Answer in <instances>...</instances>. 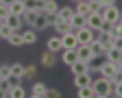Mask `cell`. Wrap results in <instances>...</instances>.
Instances as JSON below:
<instances>
[{"instance_id": "cell-7", "label": "cell", "mask_w": 122, "mask_h": 98, "mask_svg": "<svg viewBox=\"0 0 122 98\" xmlns=\"http://www.w3.org/2000/svg\"><path fill=\"white\" fill-rule=\"evenodd\" d=\"M48 26H50V22H48V15H46L44 11H39V13H37V18H35V22H33V26H30V28H35V31L39 33V31H46Z\"/></svg>"}, {"instance_id": "cell-32", "label": "cell", "mask_w": 122, "mask_h": 98, "mask_svg": "<svg viewBox=\"0 0 122 98\" xmlns=\"http://www.w3.org/2000/svg\"><path fill=\"white\" fill-rule=\"evenodd\" d=\"M37 74V68L35 65H24V72H22V78H33Z\"/></svg>"}, {"instance_id": "cell-1", "label": "cell", "mask_w": 122, "mask_h": 98, "mask_svg": "<svg viewBox=\"0 0 122 98\" xmlns=\"http://www.w3.org/2000/svg\"><path fill=\"white\" fill-rule=\"evenodd\" d=\"M109 89H111V81L98 74V78H92V92L94 98H109Z\"/></svg>"}, {"instance_id": "cell-23", "label": "cell", "mask_w": 122, "mask_h": 98, "mask_svg": "<svg viewBox=\"0 0 122 98\" xmlns=\"http://www.w3.org/2000/svg\"><path fill=\"white\" fill-rule=\"evenodd\" d=\"M57 15H59L61 20H68L70 22V18L74 15V7H59L57 9Z\"/></svg>"}, {"instance_id": "cell-27", "label": "cell", "mask_w": 122, "mask_h": 98, "mask_svg": "<svg viewBox=\"0 0 122 98\" xmlns=\"http://www.w3.org/2000/svg\"><path fill=\"white\" fill-rule=\"evenodd\" d=\"M89 50H92V55H105V48H102V44L98 39H92L89 41Z\"/></svg>"}, {"instance_id": "cell-37", "label": "cell", "mask_w": 122, "mask_h": 98, "mask_svg": "<svg viewBox=\"0 0 122 98\" xmlns=\"http://www.w3.org/2000/svg\"><path fill=\"white\" fill-rule=\"evenodd\" d=\"M46 96H50V98H59V96H61V92H59V89H55V87H50L48 92H46Z\"/></svg>"}, {"instance_id": "cell-5", "label": "cell", "mask_w": 122, "mask_h": 98, "mask_svg": "<svg viewBox=\"0 0 122 98\" xmlns=\"http://www.w3.org/2000/svg\"><path fill=\"white\" fill-rule=\"evenodd\" d=\"M102 13L100 11H92L89 15H87V18H85V26H89L92 31H98L100 26H102Z\"/></svg>"}, {"instance_id": "cell-40", "label": "cell", "mask_w": 122, "mask_h": 98, "mask_svg": "<svg viewBox=\"0 0 122 98\" xmlns=\"http://www.w3.org/2000/svg\"><path fill=\"white\" fill-rule=\"evenodd\" d=\"M70 2H74V5H76V2H79V0H70Z\"/></svg>"}, {"instance_id": "cell-14", "label": "cell", "mask_w": 122, "mask_h": 98, "mask_svg": "<svg viewBox=\"0 0 122 98\" xmlns=\"http://www.w3.org/2000/svg\"><path fill=\"white\" fill-rule=\"evenodd\" d=\"M74 13H79V15H83V18H87V15L92 13L89 2H87V0H79V2L74 5Z\"/></svg>"}, {"instance_id": "cell-4", "label": "cell", "mask_w": 122, "mask_h": 98, "mask_svg": "<svg viewBox=\"0 0 122 98\" xmlns=\"http://www.w3.org/2000/svg\"><path fill=\"white\" fill-rule=\"evenodd\" d=\"M74 35H76V41L79 44H89L94 39V31L89 26H81V28H74Z\"/></svg>"}, {"instance_id": "cell-24", "label": "cell", "mask_w": 122, "mask_h": 98, "mask_svg": "<svg viewBox=\"0 0 122 98\" xmlns=\"http://www.w3.org/2000/svg\"><path fill=\"white\" fill-rule=\"evenodd\" d=\"M57 9H59V2H57V0H46V2H44V13L46 15H55Z\"/></svg>"}, {"instance_id": "cell-35", "label": "cell", "mask_w": 122, "mask_h": 98, "mask_svg": "<svg viewBox=\"0 0 122 98\" xmlns=\"http://www.w3.org/2000/svg\"><path fill=\"white\" fill-rule=\"evenodd\" d=\"M7 81H9V85L13 87V85H20V83H22V76H15V74H9V76H7Z\"/></svg>"}, {"instance_id": "cell-15", "label": "cell", "mask_w": 122, "mask_h": 98, "mask_svg": "<svg viewBox=\"0 0 122 98\" xmlns=\"http://www.w3.org/2000/svg\"><path fill=\"white\" fill-rule=\"evenodd\" d=\"M109 81H111L109 96H116V98H120V96H122V78H120V76H116V78H109Z\"/></svg>"}, {"instance_id": "cell-39", "label": "cell", "mask_w": 122, "mask_h": 98, "mask_svg": "<svg viewBox=\"0 0 122 98\" xmlns=\"http://www.w3.org/2000/svg\"><path fill=\"white\" fill-rule=\"evenodd\" d=\"M0 2H2V5H7V7H9L11 2H15V0H0Z\"/></svg>"}, {"instance_id": "cell-3", "label": "cell", "mask_w": 122, "mask_h": 98, "mask_svg": "<svg viewBox=\"0 0 122 98\" xmlns=\"http://www.w3.org/2000/svg\"><path fill=\"white\" fill-rule=\"evenodd\" d=\"M100 13H102V20L109 22V24H116V22L122 20V18H120V7H118V5L105 7V9H100Z\"/></svg>"}, {"instance_id": "cell-43", "label": "cell", "mask_w": 122, "mask_h": 98, "mask_svg": "<svg viewBox=\"0 0 122 98\" xmlns=\"http://www.w3.org/2000/svg\"><path fill=\"white\" fill-rule=\"evenodd\" d=\"M87 2H89V0H87Z\"/></svg>"}, {"instance_id": "cell-10", "label": "cell", "mask_w": 122, "mask_h": 98, "mask_svg": "<svg viewBox=\"0 0 122 98\" xmlns=\"http://www.w3.org/2000/svg\"><path fill=\"white\" fill-rule=\"evenodd\" d=\"M55 31H57V35H66V33H70V31H74L72 26H70V22L68 20H61L59 15H57V20H55Z\"/></svg>"}, {"instance_id": "cell-20", "label": "cell", "mask_w": 122, "mask_h": 98, "mask_svg": "<svg viewBox=\"0 0 122 98\" xmlns=\"http://www.w3.org/2000/svg\"><path fill=\"white\" fill-rule=\"evenodd\" d=\"M20 35H22V41H24V44H35V41H37V31H35V28H28V31L20 33Z\"/></svg>"}, {"instance_id": "cell-2", "label": "cell", "mask_w": 122, "mask_h": 98, "mask_svg": "<svg viewBox=\"0 0 122 98\" xmlns=\"http://www.w3.org/2000/svg\"><path fill=\"white\" fill-rule=\"evenodd\" d=\"M96 74H100V76H105V78H116V76L122 78V63H113V61H107V59H105V63L98 68Z\"/></svg>"}, {"instance_id": "cell-17", "label": "cell", "mask_w": 122, "mask_h": 98, "mask_svg": "<svg viewBox=\"0 0 122 98\" xmlns=\"http://www.w3.org/2000/svg\"><path fill=\"white\" fill-rule=\"evenodd\" d=\"M76 59H79V57H76V50H68V48L61 50V61H63L66 65H72Z\"/></svg>"}, {"instance_id": "cell-21", "label": "cell", "mask_w": 122, "mask_h": 98, "mask_svg": "<svg viewBox=\"0 0 122 98\" xmlns=\"http://www.w3.org/2000/svg\"><path fill=\"white\" fill-rule=\"evenodd\" d=\"M24 96H28V92L22 87V83H20V85H13V87L9 89V98H24Z\"/></svg>"}, {"instance_id": "cell-34", "label": "cell", "mask_w": 122, "mask_h": 98, "mask_svg": "<svg viewBox=\"0 0 122 98\" xmlns=\"http://www.w3.org/2000/svg\"><path fill=\"white\" fill-rule=\"evenodd\" d=\"M9 74H11V63H2V65H0V76L7 78Z\"/></svg>"}, {"instance_id": "cell-11", "label": "cell", "mask_w": 122, "mask_h": 98, "mask_svg": "<svg viewBox=\"0 0 122 98\" xmlns=\"http://www.w3.org/2000/svg\"><path fill=\"white\" fill-rule=\"evenodd\" d=\"M46 92H48V85H46V83H33L28 96H33V98H46Z\"/></svg>"}, {"instance_id": "cell-16", "label": "cell", "mask_w": 122, "mask_h": 98, "mask_svg": "<svg viewBox=\"0 0 122 98\" xmlns=\"http://www.w3.org/2000/svg\"><path fill=\"white\" fill-rule=\"evenodd\" d=\"M5 24H7V26H11L13 31H20V28H22V18H20V15L9 13L7 18H5Z\"/></svg>"}, {"instance_id": "cell-9", "label": "cell", "mask_w": 122, "mask_h": 98, "mask_svg": "<svg viewBox=\"0 0 122 98\" xmlns=\"http://www.w3.org/2000/svg\"><path fill=\"white\" fill-rule=\"evenodd\" d=\"M61 44H63V48H68V50H74V48L79 46V41H76V35H74V31L66 33V35H61Z\"/></svg>"}, {"instance_id": "cell-26", "label": "cell", "mask_w": 122, "mask_h": 98, "mask_svg": "<svg viewBox=\"0 0 122 98\" xmlns=\"http://www.w3.org/2000/svg\"><path fill=\"white\" fill-rule=\"evenodd\" d=\"M76 96H79V98H94L92 85H85V87H76Z\"/></svg>"}, {"instance_id": "cell-22", "label": "cell", "mask_w": 122, "mask_h": 98, "mask_svg": "<svg viewBox=\"0 0 122 98\" xmlns=\"http://www.w3.org/2000/svg\"><path fill=\"white\" fill-rule=\"evenodd\" d=\"M55 63H57V59H55V52L46 50V52L41 55V65H44V68H52Z\"/></svg>"}, {"instance_id": "cell-13", "label": "cell", "mask_w": 122, "mask_h": 98, "mask_svg": "<svg viewBox=\"0 0 122 98\" xmlns=\"http://www.w3.org/2000/svg\"><path fill=\"white\" fill-rule=\"evenodd\" d=\"M92 72H83V74H76L74 76V85L76 87H85V85H92Z\"/></svg>"}, {"instance_id": "cell-12", "label": "cell", "mask_w": 122, "mask_h": 98, "mask_svg": "<svg viewBox=\"0 0 122 98\" xmlns=\"http://www.w3.org/2000/svg\"><path fill=\"white\" fill-rule=\"evenodd\" d=\"M68 68H70L72 76H76V74H83V72H89V70H87V61H81V59H76L72 65H68Z\"/></svg>"}, {"instance_id": "cell-19", "label": "cell", "mask_w": 122, "mask_h": 98, "mask_svg": "<svg viewBox=\"0 0 122 98\" xmlns=\"http://www.w3.org/2000/svg\"><path fill=\"white\" fill-rule=\"evenodd\" d=\"M44 2L46 0H22L24 9H33V11H44Z\"/></svg>"}, {"instance_id": "cell-42", "label": "cell", "mask_w": 122, "mask_h": 98, "mask_svg": "<svg viewBox=\"0 0 122 98\" xmlns=\"http://www.w3.org/2000/svg\"><path fill=\"white\" fill-rule=\"evenodd\" d=\"M2 81H5V78H2V76H0V83H2Z\"/></svg>"}, {"instance_id": "cell-30", "label": "cell", "mask_w": 122, "mask_h": 98, "mask_svg": "<svg viewBox=\"0 0 122 98\" xmlns=\"http://www.w3.org/2000/svg\"><path fill=\"white\" fill-rule=\"evenodd\" d=\"M109 35H111L113 39H122V24H120V22L111 24V28H109Z\"/></svg>"}, {"instance_id": "cell-41", "label": "cell", "mask_w": 122, "mask_h": 98, "mask_svg": "<svg viewBox=\"0 0 122 98\" xmlns=\"http://www.w3.org/2000/svg\"><path fill=\"white\" fill-rule=\"evenodd\" d=\"M2 24H5V20H0V26H2Z\"/></svg>"}, {"instance_id": "cell-29", "label": "cell", "mask_w": 122, "mask_h": 98, "mask_svg": "<svg viewBox=\"0 0 122 98\" xmlns=\"http://www.w3.org/2000/svg\"><path fill=\"white\" fill-rule=\"evenodd\" d=\"M7 41H9L13 48H20V46H24V41H22V35H20V31H15V33H13V35H11Z\"/></svg>"}, {"instance_id": "cell-38", "label": "cell", "mask_w": 122, "mask_h": 98, "mask_svg": "<svg viewBox=\"0 0 122 98\" xmlns=\"http://www.w3.org/2000/svg\"><path fill=\"white\" fill-rule=\"evenodd\" d=\"M98 5L105 9V7H111V5H116V0H98Z\"/></svg>"}, {"instance_id": "cell-18", "label": "cell", "mask_w": 122, "mask_h": 98, "mask_svg": "<svg viewBox=\"0 0 122 98\" xmlns=\"http://www.w3.org/2000/svg\"><path fill=\"white\" fill-rule=\"evenodd\" d=\"M37 13H39V11H33V9H24V13L20 15V18H22V24H28V26H33V22H35V18H37Z\"/></svg>"}, {"instance_id": "cell-33", "label": "cell", "mask_w": 122, "mask_h": 98, "mask_svg": "<svg viewBox=\"0 0 122 98\" xmlns=\"http://www.w3.org/2000/svg\"><path fill=\"white\" fill-rule=\"evenodd\" d=\"M22 72H24V65H22V63H11V74L22 76Z\"/></svg>"}, {"instance_id": "cell-8", "label": "cell", "mask_w": 122, "mask_h": 98, "mask_svg": "<svg viewBox=\"0 0 122 98\" xmlns=\"http://www.w3.org/2000/svg\"><path fill=\"white\" fill-rule=\"evenodd\" d=\"M46 50H50V52H61V50H63L61 35H52V37H48V41H46Z\"/></svg>"}, {"instance_id": "cell-28", "label": "cell", "mask_w": 122, "mask_h": 98, "mask_svg": "<svg viewBox=\"0 0 122 98\" xmlns=\"http://www.w3.org/2000/svg\"><path fill=\"white\" fill-rule=\"evenodd\" d=\"M70 26H72V28H81V26H85V18H83V15H79V13H74L72 18H70Z\"/></svg>"}, {"instance_id": "cell-25", "label": "cell", "mask_w": 122, "mask_h": 98, "mask_svg": "<svg viewBox=\"0 0 122 98\" xmlns=\"http://www.w3.org/2000/svg\"><path fill=\"white\" fill-rule=\"evenodd\" d=\"M9 13H13V15H22V13H24L22 0H15V2H11V5H9Z\"/></svg>"}, {"instance_id": "cell-6", "label": "cell", "mask_w": 122, "mask_h": 98, "mask_svg": "<svg viewBox=\"0 0 122 98\" xmlns=\"http://www.w3.org/2000/svg\"><path fill=\"white\" fill-rule=\"evenodd\" d=\"M105 59L113 61V63H122V46H111L105 50Z\"/></svg>"}, {"instance_id": "cell-36", "label": "cell", "mask_w": 122, "mask_h": 98, "mask_svg": "<svg viewBox=\"0 0 122 98\" xmlns=\"http://www.w3.org/2000/svg\"><path fill=\"white\" fill-rule=\"evenodd\" d=\"M7 15H9V7H7V5H2V2H0V20H5V18H7Z\"/></svg>"}, {"instance_id": "cell-31", "label": "cell", "mask_w": 122, "mask_h": 98, "mask_svg": "<svg viewBox=\"0 0 122 98\" xmlns=\"http://www.w3.org/2000/svg\"><path fill=\"white\" fill-rule=\"evenodd\" d=\"M13 33H15V31H13L11 26H7V24H2V26H0V39H5V41H7V39H9L11 35H13Z\"/></svg>"}]
</instances>
